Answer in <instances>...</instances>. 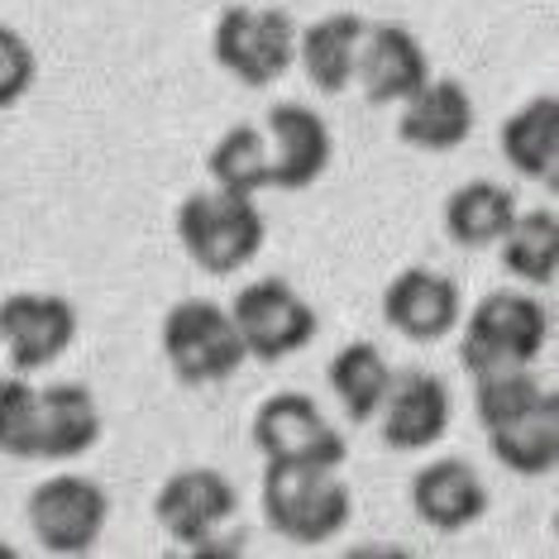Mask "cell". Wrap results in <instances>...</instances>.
Returning a JSON list of instances; mask_svg holds the SVG:
<instances>
[{
    "mask_svg": "<svg viewBox=\"0 0 559 559\" xmlns=\"http://www.w3.org/2000/svg\"><path fill=\"white\" fill-rule=\"evenodd\" d=\"M239 512V492L221 468H182L158 488L154 516L177 545H201L215 531H225Z\"/></svg>",
    "mask_w": 559,
    "mask_h": 559,
    "instance_id": "cell-10",
    "label": "cell"
},
{
    "mask_svg": "<svg viewBox=\"0 0 559 559\" xmlns=\"http://www.w3.org/2000/svg\"><path fill=\"white\" fill-rule=\"evenodd\" d=\"M498 144L521 177L555 187V177H559V96L545 92L536 100H526L516 116H507Z\"/></svg>",
    "mask_w": 559,
    "mask_h": 559,
    "instance_id": "cell-20",
    "label": "cell"
},
{
    "mask_svg": "<svg viewBox=\"0 0 559 559\" xmlns=\"http://www.w3.org/2000/svg\"><path fill=\"white\" fill-rule=\"evenodd\" d=\"M383 444L397 454H416V450H430L450 436V388L444 378L426 373V368H406V373H392V388L383 406Z\"/></svg>",
    "mask_w": 559,
    "mask_h": 559,
    "instance_id": "cell-11",
    "label": "cell"
},
{
    "mask_svg": "<svg viewBox=\"0 0 559 559\" xmlns=\"http://www.w3.org/2000/svg\"><path fill=\"white\" fill-rule=\"evenodd\" d=\"M177 239H182L187 259L211 277H230L249 269L263 249V215L253 197L235 192H192L177 211Z\"/></svg>",
    "mask_w": 559,
    "mask_h": 559,
    "instance_id": "cell-2",
    "label": "cell"
},
{
    "mask_svg": "<svg viewBox=\"0 0 559 559\" xmlns=\"http://www.w3.org/2000/svg\"><path fill=\"white\" fill-rule=\"evenodd\" d=\"M426 78H430V62L412 29H402V24H368L354 82L364 86V96L373 106H402Z\"/></svg>",
    "mask_w": 559,
    "mask_h": 559,
    "instance_id": "cell-14",
    "label": "cell"
},
{
    "mask_svg": "<svg viewBox=\"0 0 559 559\" xmlns=\"http://www.w3.org/2000/svg\"><path fill=\"white\" fill-rule=\"evenodd\" d=\"M368 20L359 15H325L297 34V62L311 78L316 92L340 96L354 86V68H359V44H364Z\"/></svg>",
    "mask_w": 559,
    "mask_h": 559,
    "instance_id": "cell-19",
    "label": "cell"
},
{
    "mask_svg": "<svg viewBox=\"0 0 559 559\" xmlns=\"http://www.w3.org/2000/svg\"><path fill=\"white\" fill-rule=\"evenodd\" d=\"M412 507L430 531H468L488 512V488H483L478 468L464 460H430L421 474L412 478Z\"/></svg>",
    "mask_w": 559,
    "mask_h": 559,
    "instance_id": "cell-16",
    "label": "cell"
},
{
    "mask_svg": "<svg viewBox=\"0 0 559 559\" xmlns=\"http://www.w3.org/2000/svg\"><path fill=\"white\" fill-rule=\"evenodd\" d=\"M502 245V269L526 287H550L559 277V215L555 211H516L507 225Z\"/></svg>",
    "mask_w": 559,
    "mask_h": 559,
    "instance_id": "cell-23",
    "label": "cell"
},
{
    "mask_svg": "<svg viewBox=\"0 0 559 559\" xmlns=\"http://www.w3.org/2000/svg\"><path fill=\"white\" fill-rule=\"evenodd\" d=\"M163 359L177 373V383L211 388L235 378L239 364L249 359V349L230 321V307L187 297L163 316Z\"/></svg>",
    "mask_w": 559,
    "mask_h": 559,
    "instance_id": "cell-4",
    "label": "cell"
},
{
    "mask_svg": "<svg viewBox=\"0 0 559 559\" xmlns=\"http://www.w3.org/2000/svg\"><path fill=\"white\" fill-rule=\"evenodd\" d=\"M206 168H211V182L235 197H253V192H263V187H273L269 139H263L259 124H235V130H225L215 139Z\"/></svg>",
    "mask_w": 559,
    "mask_h": 559,
    "instance_id": "cell-24",
    "label": "cell"
},
{
    "mask_svg": "<svg viewBox=\"0 0 559 559\" xmlns=\"http://www.w3.org/2000/svg\"><path fill=\"white\" fill-rule=\"evenodd\" d=\"M488 450L502 468L521 478H545L559 468V397L555 388L536 406L488 426Z\"/></svg>",
    "mask_w": 559,
    "mask_h": 559,
    "instance_id": "cell-17",
    "label": "cell"
},
{
    "mask_svg": "<svg viewBox=\"0 0 559 559\" xmlns=\"http://www.w3.org/2000/svg\"><path fill=\"white\" fill-rule=\"evenodd\" d=\"M354 498L340 468L269 464L263 474V516L292 545H325L349 526Z\"/></svg>",
    "mask_w": 559,
    "mask_h": 559,
    "instance_id": "cell-1",
    "label": "cell"
},
{
    "mask_svg": "<svg viewBox=\"0 0 559 559\" xmlns=\"http://www.w3.org/2000/svg\"><path fill=\"white\" fill-rule=\"evenodd\" d=\"M230 321L245 340L249 359L277 364L301 354L321 330V316L307 297H301L283 277H259V283L239 287V297L230 301Z\"/></svg>",
    "mask_w": 559,
    "mask_h": 559,
    "instance_id": "cell-5",
    "label": "cell"
},
{
    "mask_svg": "<svg viewBox=\"0 0 559 559\" xmlns=\"http://www.w3.org/2000/svg\"><path fill=\"white\" fill-rule=\"evenodd\" d=\"M474 120H478L474 96H468L460 82L454 78H426L412 96L402 100L397 134H402V144L426 148V154H450V148L468 144Z\"/></svg>",
    "mask_w": 559,
    "mask_h": 559,
    "instance_id": "cell-15",
    "label": "cell"
},
{
    "mask_svg": "<svg viewBox=\"0 0 559 559\" xmlns=\"http://www.w3.org/2000/svg\"><path fill=\"white\" fill-rule=\"evenodd\" d=\"M545 392L550 388H545L531 368H492V373L474 378V412H478L483 426H498V421H507V416L536 406Z\"/></svg>",
    "mask_w": 559,
    "mask_h": 559,
    "instance_id": "cell-25",
    "label": "cell"
},
{
    "mask_svg": "<svg viewBox=\"0 0 559 559\" xmlns=\"http://www.w3.org/2000/svg\"><path fill=\"white\" fill-rule=\"evenodd\" d=\"M550 311L531 292H488L474 311L460 359L468 373H492V368H531L550 345Z\"/></svg>",
    "mask_w": 559,
    "mask_h": 559,
    "instance_id": "cell-3",
    "label": "cell"
},
{
    "mask_svg": "<svg viewBox=\"0 0 559 559\" xmlns=\"http://www.w3.org/2000/svg\"><path fill=\"white\" fill-rule=\"evenodd\" d=\"M263 139H269V173L277 192L311 187L330 168V154H335L325 120L311 106H297V100H283V106L269 110Z\"/></svg>",
    "mask_w": 559,
    "mask_h": 559,
    "instance_id": "cell-13",
    "label": "cell"
},
{
    "mask_svg": "<svg viewBox=\"0 0 559 559\" xmlns=\"http://www.w3.org/2000/svg\"><path fill=\"white\" fill-rule=\"evenodd\" d=\"M215 62L245 86H273L297 62V24L269 5H230L215 20Z\"/></svg>",
    "mask_w": 559,
    "mask_h": 559,
    "instance_id": "cell-6",
    "label": "cell"
},
{
    "mask_svg": "<svg viewBox=\"0 0 559 559\" xmlns=\"http://www.w3.org/2000/svg\"><path fill=\"white\" fill-rule=\"evenodd\" d=\"M34 72H39V62H34L29 39H24L20 29H5V24H0V110L20 106V100L29 96Z\"/></svg>",
    "mask_w": 559,
    "mask_h": 559,
    "instance_id": "cell-27",
    "label": "cell"
},
{
    "mask_svg": "<svg viewBox=\"0 0 559 559\" xmlns=\"http://www.w3.org/2000/svg\"><path fill=\"white\" fill-rule=\"evenodd\" d=\"M464 316L460 283L436 269H406L383 292V321L412 345H436Z\"/></svg>",
    "mask_w": 559,
    "mask_h": 559,
    "instance_id": "cell-12",
    "label": "cell"
},
{
    "mask_svg": "<svg viewBox=\"0 0 559 559\" xmlns=\"http://www.w3.org/2000/svg\"><path fill=\"white\" fill-rule=\"evenodd\" d=\"M516 221V197L498 182H464L444 201V230L464 249H488Z\"/></svg>",
    "mask_w": 559,
    "mask_h": 559,
    "instance_id": "cell-22",
    "label": "cell"
},
{
    "mask_svg": "<svg viewBox=\"0 0 559 559\" xmlns=\"http://www.w3.org/2000/svg\"><path fill=\"white\" fill-rule=\"evenodd\" d=\"M110 516L106 488L82 474H53L29 492V526L48 555H92Z\"/></svg>",
    "mask_w": 559,
    "mask_h": 559,
    "instance_id": "cell-7",
    "label": "cell"
},
{
    "mask_svg": "<svg viewBox=\"0 0 559 559\" xmlns=\"http://www.w3.org/2000/svg\"><path fill=\"white\" fill-rule=\"evenodd\" d=\"M253 444L269 464H316L340 468L349 454L345 436L325 421V412L307 392H277L253 416Z\"/></svg>",
    "mask_w": 559,
    "mask_h": 559,
    "instance_id": "cell-8",
    "label": "cell"
},
{
    "mask_svg": "<svg viewBox=\"0 0 559 559\" xmlns=\"http://www.w3.org/2000/svg\"><path fill=\"white\" fill-rule=\"evenodd\" d=\"M78 340V311L53 292H15L0 301V349L20 373H39L58 364Z\"/></svg>",
    "mask_w": 559,
    "mask_h": 559,
    "instance_id": "cell-9",
    "label": "cell"
},
{
    "mask_svg": "<svg viewBox=\"0 0 559 559\" xmlns=\"http://www.w3.org/2000/svg\"><path fill=\"white\" fill-rule=\"evenodd\" d=\"M392 373H397V368L388 364L383 349L368 345V340H354V345H345L330 359V392L340 397L349 421L364 426V421H373L378 406H383Z\"/></svg>",
    "mask_w": 559,
    "mask_h": 559,
    "instance_id": "cell-21",
    "label": "cell"
},
{
    "mask_svg": "<svg viewBox=\"0 0 559 559\" xmlns=\"http://www.w3.org/2000/svg\"><path fill=\"white\" fill-rule=\"evenodd\" d=\"M0 454L39 460V388L24 378L0 383Z\"/></svg>",
    "mask_w": 559,
    "mask_h": 559,
    "instance_id": "cell-26",
    "label": "cell"
},
{
    "mask_svg": "<svg viewBox=\"0 0 559 559\" xmlns=\"http://www.w3.org/2000/svg\"><path fill=\"white\" fill-rule=\"evenodd\" d=\"M100 440V406L82 383L39 388V460L68 464L96 450Z\"/></svg>",
    "mask_w": 559,
    "mask_h": 559,
    "instance_id": "cell-18",
    "label": "cell"
}]
</instances>
